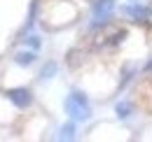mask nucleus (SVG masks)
<instances>
[{
  "mask_svg": "<svg viewBox=\"0 0 152 142\" xmlns=\"http://www.w3.org/2000/svg\"><path fill=\"white\" fill-rule=\"evenodd\" d=\"M56 72V63H47L45 68H42V77H52Z\"/></svg>",
  "mask_w": 152,
  "mask_h": 142,
  "instance_id": "nucleus-8",
  "label": "nucleus"
},
{
  "mask_svg": "<svg viewBox=\"0 0 152 142\" xmlns=\"http://www.w3.org/2000/svg\"><path fill=\"white\" fill-rule=\"evenodd\" d=\"M113 9H115V0H94V23H91V28L105 26Z\"/></svg>",
  "mask_w": 152,
  "mask_h": 142,
  "instance_id": "nucleus-2",
  "label": "nucleus"
},
{
  "mask_svg": "<svg viewBox=\"0 0 152 142\" xmlns=\"http://www.w3.org/2000/svg\"><path fill=\"white\" fill-rule=\"evenodd\" d=\"M26 42H28V44H31L33 49H38V47H40V40H38V37H35V35H31V37H28V40H26Z\"/></svg>",
  "mask_w": 152,
  "mask_h": 142,
  "instance_id": "nucleus-10",
  "label": "nucleus"
},
{
  "mask_svg": "<svg viewBox=\"0 0 152 142\" xmlns=\"http://www.w3.org/2000/svg\"><path fill=\"white\" fill-rule=\"evenodd\" d=\"M115 112H117V117H119V119H126V117L131 114V103H117Z\"/></svg>",
  "mask_w": 152,
  "mask_h": 142,
  "instance_id": "nucleus-6",
  "label": "nucleus"
},
{
  "mask_svg": "<svg viewBox=\"0 0 152 142\" xmlns=\"http://www.w3.org/2000/svg\"><path fill=\"white\" fill-rule=\"evenodd\" d=\"M35 61V54L33 51H21V54H17V63L19 65H31Z\"/></svg>",
  "mask_w": 152,
  "mask_h": 142,
  "instance_id": "nucleus-5",
  "label": "nucleus"
},
{
  "mask_svg": "<svg viewBox=\"0 0 152 142\" xmlns=\"http://www.w3.org/2000/svg\"><path fill=\"white\" fill-rule=\"evenodd\" d=\"M66 109H68V114H70L73 121H87V119L91 117L89 100H87V96L80 93V91H73V93L66 98Z\"/></svg>",
  "mask_w": 152,
  "mask_h": 142,
  "instance_id": "nucleus-1",
  "label": "nucleus"
},
{
  "mask_svg": "<svg viewBox=\"0 0 152 142\" xmlns=\"http://www.w3.org/2000/svg\"><path fill=\"white\" fill-rule=\"evenodd\" d=\"M73 133H75V126H73V124H66L63 128H61V140H70Z\"/></svg>",
  "mask_w": 152,
  "mask_h": 142,
  "instance_id": "nucleus-7",
  "label": "nucleus"
},
{
  "mask_svg": "<svg viewBox=\"0 0 152 142\" xmlns=\"http://www.w3.org/2000/svg\"><path fill=\"white\" fill-rule=\"evenodd\" d=\"M122 12H124L126 17H131L136 23H143V21H148V17H150V9L143 7V5H124Z\"/></svg>",
  "mask_w": 152,
  "mask_h": 142,
  "instance_id": "nucleus-4",
  "label": "nucleus"
},
{
  "mask_svg": "<svg viewBox=\"0 0 152 142\" xmlns=\"http://www.w3.org/2000/svg\"><path fill=\"white\" fill-rule=\"evenodd\" d=\"M5 96H7L17 107H28V105H31V100H33V96H31V91H28V89H10Z\"/></svg>",
  "mask_w": 152,
  "mask_h": 142,
  "instance_id": "nucleus-3",
  "label": "nucleus"
},
{
  "mask_svg": "<svg viewBox=\"0 0 152 142\" xmlns=\"http://www.w3.org/2000/svg\"><path fill=\"white\" fill-rule=\"evenodd\" d=\"M145 70H152V61L148 63V65H145Z\"/></svg>",
  "mask_w": 152,
  "mask_h": 142,
  "instance_id": "nucleus-11",
  "label": "nucleus"
},
{
  "mask_svg": "<svg viewBox=\"0 0 152 142\" xmlns=\"http://www.w3.org/2000/svg\"><path fill=\"white\" fill-rule=\"evenodd\" d=\"M124 37H126V30H119V33H115V35L110 37V42H108V44H119Z\"/></svg>",
  "mask_w": 152,
  "mask_h": 142,
  "instance_id": "nucleus-9",
  "label": "nucleus"
}]
</instances>
